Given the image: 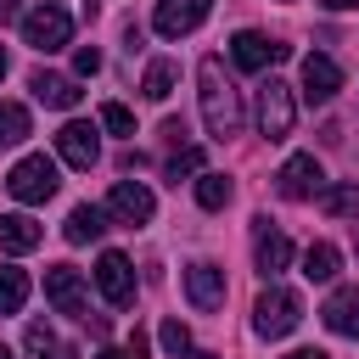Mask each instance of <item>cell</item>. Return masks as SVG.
<instances>
[{
	"label": "cell",
	"instance_id": "6da1fadb",
	"mask_svg": "<svg viewBox=\"0 0 359 359\" xmlns=\"http://www.w3.org/2000/svg\"><path fill=\"white\" fill-rule=\"evenodd\" d=\"M196 84H202V123H208V135H213V140H230V135L241 129V95H236V84L224 79V62H219V56H202Z\"/></svg>",
	"mask_w": 359,
	"mask_h": 359
},
{
	"label": "cell",
	"instance_id": "7a4b0ae2",
	"mask_svg": "<svg viewBox=\"0 0 359 359\" xmlns=\"http://www.w3.org/2000/svg\"><path fill=\"white\" fill-rule=\"evenodd\" d=\"M297 320H303V303H297V292H286V286H269V292H258V303H252V331H258L264 342H275V337H292V331H297Z\"/></svg>",
	"mask_w": 359,
	"mask_h": 359
},
{
	"label": "cell",
	"instance_id": "3957f363",
	"mask_svg": "<svg viewBox=\"0 0 359 359\" xmlns=\"http://www.w3.org/2000/svg\"><path fill=\"white\" fill-rule=\"evenodd\" d=\"M22 22V39L39 50V56H50V50H62L67 39H73V17L56 6V0H45V6H34V11H22L17 17Z\"/></svg>",
	"mask_w": 359,
	"mask_h": 359
},
{
	"label": "cell",
	"instance_id": "277c9868",
	"mask_svg": "<svg viewBox=\"0 0 359 359\" xmlns=\"http://www.w3.org/2000/svg\"><path fill=\"white\" fill-rule=\"evenodd\" d=\"M56 185H62V180H56V163H50L45 151L22 157V163L6 174V191H11L17 202H28V208H34V202H50V196H56Z\"/></svg>",
	"mask_w": 359,
	"mask_h": 359
},
{
	"label": "cell",
	"instance_id": "5b68a950",
	"mask_svg": "<svg viewBox=\"0 0 359 359\" xmlns=\"http://www.w3.org/2000/svg\"><path fill=\"white\" fill-rule=\"evenodd\" d=\"M258 135L264 140H286L292 135V123H297V101H292V84H280V79H269L264 90H258Z\"/></svg>",
	"mask_w": 359,
	"mask_h": 359
},
{
	"label": "cell",
	"instance_id": "8992f818",
	"mask_svg": "<svg viewBox=\"0 0 359 359\" xmlns=\"http://www.w3.org/2000/svg\"><path fill=\"white\" fill-rule=\"evenodd\" d=\"M286 56H292V45H280V39L258 34V28H241V34L230 39V62H236L241 73H264V67H275V62H286Z\"/></svg>",
	"mask_w": 359,
	"mask_h": 359
},
{
	"label": "cell",
	"instance_id": "52a82bcc",
	"mask_svg": "<svg viewBox=\"0 0 359 359\" xmlns=\"http://www.w3.org/2000/svg\"><path fill=\"white\" fill-rule=\"evenodd\" d=\"M320 185H325V174H320V157H314V151L286 157L280 174H275V191H280L286 202H309V196H320Z\"/></svg>",
	"mask_w": 359,
	"mask_h": 359
},
{
	"label": "cell",
	"instance_id": "ba28073f",
	"mask_svg": "<svg viewBox=\"0 0 359 359\" xmlns=\"http://www.w3.org/2000/svg\"><path fill=\"white\" fill-rule=\"evenodd\" d=\"M45 297H50L56 314H73V320H84V309H90L84 275H79L73 264H50V269H45Z\"/></svg>",
	"mask_w": 359,
	"mask_h": 359
},
{
	"label": "cell",
	"instance_id": "9c48e42d",
	"mask_svg": "<svg viewBox=\"0 0 359 359\" xmlns=\"http://www.w3.org/2000/svg\"><path fill=\"white\" fill-rule=\"evenodd\" d=\"M157 213V196L140 185V180H112V191H107V219H118V224H146Z\"/></svg>",
	"mask_w": 359,
	"mask_h": 359
},
{
	"label": "cell",
	"instance_id": "30bf717a",
	"mask_svg": "<svg viewBox=\"0 0 359 359\" xmlns=\"http://www.w3.org/2000/svg\"><path fill=\"white\" fill-rule=\"evenodd\" d=\"M56 157H62L67 168H95V157H101V135H95V123L67 118V123L56 129Z\"/></svg>",
	"mask_w": 359,
	"mask_h": 359
},
{
	"label": "cell",
	"instance_id": "8fae6325",
	"mask_svg": "<svg viewBox=\"0 0 359 359\" xmlns=\"http://www.w3.org/2000/svg\"><path fill=\"white\" fill-rule=\"evenodd\" d=\"M252 264H258V275H264V280H275V275L292 264V241H286L264 213L252 219Z\"/></svg>",
	"mask_w": 359,
	"mask_h": 359
},
{
	"label": "cell",
	"instance_id": "7c38bea8",
	"mask_svg": "<svg viewBox=\"0 0 359 359\" xmlns=\"http://www.w3.org/2000/svg\"><path fill=\"white\" fill-rule=\"evenodd\" d=\"M208 11H213V0H157L151 28H157L163 39H180V34H196Z\"/></svg>",
	"mask_w": 359,
	"mask_h": 359
},
{
	"label": "cell",
	"instance_id": "4fadbf2b",
	"mask_svg": "<svg viewBox=\"0 0 359 359\" xmlns=\"http://www.w3.org/2000/svg\"><path fill=\"white\" fill-rule=\"evenodd\" d=\"M95 286H101V297L112 309H129L135 303V269H129V258L123 252H101L95 258Z\"/></svg>",
	"mask_w": 359,
	"mask_h": 359
},
{
	"label": "cell",
	"instance_id": "5bb4252c",
	"mask_svg": "<svg viewBox=\"0 0 359 359\" xmlns=\"http://www.w3.org/2000/svg\"><path fill=\"white\" fill-rule=\"evenodd\" d=\"M185 297H191L196 314H213V309L224 303V269L208 264V258H196V264L185 269Z\"/></svg>",
	"mask_w": 359,
	"mask_h": 359
},
{
	"label": "cell",
	"instance_id": "9a60e30c",
	"mask_svg": "<svg viewBox=\"0 0 359 359\" xmlns=\"http://www.w3.org/2000/svg\"><path fill=\"white\" fill-rule=\"evenodd\" d=\"M337 90H342V67H337L325 50L303 56V101H309V107H325Z\"/></svg>",
	"mask_w": 359,
	"mask_h": 359
},
{
	"label": "cell",
	"instance_id": "2e32d148",
	"mask_svg": "<svg viewBox=\"0 0 359 359\" xmlns=\"http://www.w3.org/2000/svg\"><path fill=\"white\" fill-rule=\"evenodd\" d=\"M320 320H325V331H337V337H359V286H337V292L325 297Z\"/></svg>",
	"mask_w": 359,
	"mask_h": 359
},
{
	"label": "cell",
	"instance_id": "e0dca14e",
	"mask_svg": "<svg viewBox=\"0 0 359 359\" xmlns=\"http://www.w3.org/2000/svg\"><path fill=\"white\" fill-rule=\"evenodd\" d=\"M28 90H34V101H45V107H56V112L79 107V95H84V90H79V84H73L67 73H45V67H39L34 79H28Z\"/></svg>",
	"mask_w": 359,
	"mask_h": 359
},
{
	"label": "cell",
	"instance_id": "ac0fdd59",
	"mask_svg": "<svg viewBox=\"0 0 359 359\" xmlns=\"http://www.w3.org/2000/svg\"><path fill=\"white\" fill-rule=\"evenodd\" d=\"M39 224L28 219V213H0V252H11V258H22V252H34L39 247Z\"/></svg>",
	"mask_w": 359,
	"mask_h": 359
},
{
	"label": "cell",
	"instance_id": "d6986e66",
	"mask_svg": "<svg viewBox=\"0 0 359 359\" xmlns=\"http://www.w3.org/2000/svg\"><path fill=\"white\" fill-rule=\"evenodd\" d=\"M107 230V208H95V202H79L73 213H67V224H62V236L73 241V247H84V241H95Z\"/></svg>",
	"mask_w": 359,
	"mask_h": 359
},
{
	"label": "cell",
	"instance_id": "ffe728a7",
	"mask_svg": "<svg viewBox=\"0 0 359 359\" xmlns=\"http://www.w3.org/2000/svg\"><path fill=\"white\" fill-rule=\"evenodd\" d=\"M320 208L331 219H353L359 213V180H342V185H320Z\"/></svg>",
	"mask_w": 359,
	"mask_h": 359
},
{
	"label": "cell",
	"instance_id": "44dd1931",
	"mask_svg": "<svg viewBox=\"0 0 359 359\" xmlns=\"http://www.w3.org/2000/svg\"><path fill=\"white\" fill-rule=\"evenodd\" d=\"M22 342H28V353H34V359H79V353H73V348H67V342H62V337L45 325V320H34Z\"/></svg>",
	"mask_w": 359,
	"mask_h": 359
},
{
	"label": "cell",
	"instance_id": "7402d4cb",
	"mask_svg": "<svg viewBox=\"0 0 359 359\" xmlns=\"http://www.w3.org/2000/svg\"><path fill=\"white\" fill-rule=\"evenodd\" d=\"M28 135H34L28 107H22V101H0V151H6V146H22Z\"/></svg>",
	"mask_w": 359,
	"mask_h": 359
},
{
	"label": "cell",
	"instance_id": "603a6c76",
	"mask_svg": "<svg viewBox=\"0 0 359 359\" xmlns=\"http://www.w3.org/2000/svg\"><path fill=\"white\" fill-rule=\"evenodd\" d=\"M22 303H28V269L0 264V314H17Z\"/></svg>",
	"mask_w": 359,
	"mask_h": 359
},
{
	"label": "cell",
	"instance_id": "cb8c5ba5",
	"mask_svg": "<svg viewBox=\"0 0 359 359\" xmlns=\"http://www.w3.org/2000/svg\"><path fill=\"white\" fill-rule=\"evenodd\" d=\"M230 196H236V185H230V180H224V174H208V168H202V174H196V202H202V208H208V213H219V208H224V202H230Z\"/></svg>",
	"mask_w": 359,
	"mask_h": 359
},
{
	"label": "cell",
	"instance_id": "d4e9b609",
	"mask_svg": "<svg viewBox=\"0 0 359 359\" xmlns=\"http://www.w3.org/2000/svg\"><path fill=\"white\" fill-rule=\"evenodd\" d=\"M337 264H342V252H337L331 241H314V247L303 252V275H309V280H331Z\"/></svg>",
	"mask_w": 359,
	"mask_h": 359
},
{
	"label": "cell",
	"instance_id": "484cf974",
	"mask_svg": "<svg viewBox=\"0 0 359 359\" xmlns=\"http://www.w3.org/2000/svg\"><path fill=\"white\" fill-rule=\"evenodd\" d=\"M140 95L146 101H168L174 95V62H151L146 79H140Z\"/></svg>",
	"mask_w": 359,
	"mask_h": 359
},
{
	"label": "cell",
	"instance_id": "4316f807",
	"mask_svg": "<svg viewBox=\"0 0 359 359\" xmlns=\"http://www.w3.org/2000/svg\"><path fill=\"white\" fill-rule=\"evenodd\" d=\"M185 174H202V151H196V146H180V151L168 157V180L180 185Z\"/></svg>",
	"mask_w": 359,
	"mask_h": 359
},
{
	"label": "cell",
	"instance_id": "83f0119b",
	"mask_svg": "<svg viewBox=\"0 0 359 359\" xmlns=\"http://www.w3.org/2000/svg\"><path fill=\"white\" fill-rule=\"evenodd\" d=\"M101 129H112V135H135L129 107H123V101H107V107H101Z\"/></svg>",
	"mask_w": 359,
	"mask_h": 359
},
{
	"label": "cell",
	"instance_id": "f1b7e54d",
	"mask_svg": "<svg viewBox=\"0 0 359 359\" xmlns=\"http://www.w3.org/2000/svg\"><path fill=\"white\" fill-rule=\"evenodd\" d=\"M157 337H163V348H168L174 359H180V353H191V331H185V320H163V331H157Z\"/></svg>",
	"mask_w": 359,
	"mask_h": 359
},
{
	"label": "cell",
	"instance_id": "f546056e",
	"mask_svg": "<svg viewBox=\"0 0 359 359\" xmlns=\"http://www.w3.org/2000/svg\"><path fill=\"white\" fill-rule=\"evenodd\" d=\"M73 73H79V79L101 73V50H95V45H79V50H73Z\"/></svg>",
	"mask_w": 359,
	"mask_h": 359
},
{
	"label": "cell",
	"instance_id": "4dcf8cb0",
	"mask_svg": "<svg viewBox=\"0 0 359 359\" xmlns=\"http://www.w3.org/2000/svg\"><path fill=\"white\" fill-rule=\"evenodd\" d=\"M95 359H146V331H135V337H129V348H101Z\"/></svg>",
	"mask_w": 359,
	"mask_h": 359
},
{
	"label": "cell",
	"instance_id": "1f68e13d",
	"mask_svg": "<svg viewBox=\"0 0 359 359\" xmlns=\"http://www.w3.org/2000/svg\"><path fill=\"white\" fill-rule=\"evenodd\" d=\"M163 140L180 151V146H185V123H180V118H168V123H163Z\"/></svg>",
	"mask_w": 359,
	"mask_h": 359
},
{
	"label": "cell",
	"instance_id": "d6a6232c",
	"mask_svg": "<svg viewBox=\"0 0 359 359\" xmlns=\"http://www.w3.org/2000/svg\"><path fill=\"white\" fill-rule=\"evenodd\" d=\"M17 17H22V6H17V0H0V28H6V22H17Z\"/></svg>",
	"mask_w": 359,
	"mask_h": 359
},
{
	"label": "cell",
	"instance_id": "836d02e7",
	"mask_svg": "<svg viewBox=\"0 0 359 359\" xmlns=\"http://www.w3.org/2000/svg\"><path fill=\"white\" fill-rule=\"evenodd\" d=\"M320 6H325V11H353L359 0H320Z\"/></svg>",
	"mask_w": 359,
	"mask_h": 359
},
{
	"label": "cell",
	"instance_id": "e575fe53",
	"mask_svg": "<svg viewBox=\"0 0 359 359\" xmlns=\"http://www.w3.org/2000/svg\"><path fill=\"white\" fill-rule=\"evenodd\" d=\"M286 359H331V353H320V348H297V353H286Z\"/></svg>",
	"mask_w": 359,
	"mask_h": 359
},
{
	"label": "cell",
	"instance_id": "d590c367",
	"mask_svg": "<svg viewBox=\"0 0 359 359\" xmlns=\"http://www.w3.org/2000/svg\"><path fill=\"white\" fill-rule=\"evenodd\" d=\"M185 359H219V353H196V348H191V353H185Z\"/></svg>",
	"mask_w": 359,
	"mask_h": 359
},
{
	"label": "cell",
	"instance_id": "8d00e7d4",
	"mask_svg": "<svg viewBox=\"0 0 359 359\" xmlns=\"http://www.w3.org/2000/svg\"><path fill=\"white\" fill-rule=\"evenodd\" d=\"M0 79H6V45H0Z\"/></svg>",
	"mask_w": 359,
	"mask_h": 359
},
{
	"label": "cell",
	"instance_id": "74e56055",
	"mask_svg": "<svg viewBox=\"0 0 359 359\" xmlns=\"http://www.w3.org/2000/svg\"><path fill=\"white\" fill-rule=\"evenodd\" d=\"M0 359H11V348H6V342H0Z\"/></svg>",
	"mask_w": 359,
	"mask_h": 359
}]
</instances>
